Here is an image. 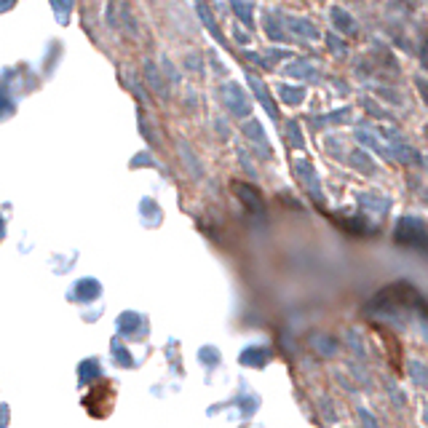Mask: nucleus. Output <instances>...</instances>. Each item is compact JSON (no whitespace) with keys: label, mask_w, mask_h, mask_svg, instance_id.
I'll return each instance as SVG.
<instances>
[{"label":"nucleus","mask_w":428,"mask_h":428,"mask_svg":"<svg viewBox=\"0 0 428 428\" xmlns=\"http://www.w3.org/2000/svg\"><path fill=\"white\" fill-rule=\"evenodd\" d=\"M150 356V319L139 311H124L115 319L110 340V364L115 370H139Z\"/></svg>","instance_id":"nucleus-1"},{"label":"nucleus","mask_w":428,"mask_h":428,"mask_svg":"<svg viewBox=\"0 0 428 428\" xmlns=\"http://www.w3.org/2000/svg\"><path fill=\"white\" fill-rule=\"evenodd\" d=\"M260 407H262L260 391H254L252 385H249V380L241 378L238 380L236 394L223 399V402L209 404V407H206V415H209V418H212V415H223L227 423H247V420H252L254 415L260 412Z\"/></svg>","instance_id":"nucleus-2"},{"label":"nucleus","mask_w":428,"mask_h":428,"mask_svg":"<svg viewBox=\"0 0 428 428\" xmlns=\"http://www.w3.org/2000/svg\"><path fill=\"white\" fill-rule=\"evenodd\" d=\"M67 302L76 305L78 316L86 322V324H94L100 322L102 313H104V295H102V284L94 276H83L78 278L76 284L67 289Z\"/></svg>","instance_id":"nucleus-3"},{"label":"nucleus","mask_w":428,"mask_h":428,"mask_svg":"<svg viewBox=\"0 0 428 428\" xmlns=\"http://www.w3.org/2000/svg\"><path fill=\"white\" fill-rule=\"evenodd\" d=\"M115 399H118V385L115 380L110 378H102L97 383H91L89 388L80 391V407L94 418V420H104L113 407H115Z\"/></svg>","instance_id":"nucleus-4"},{"label":"nucleus","mask_w":428,"mask_h":428,"mask_svg":"<svg viewBox=\"0 0 428 428\" xmlns=\"http://www.w3.org/2000/svg\"><path fill=\"white\" fill-rule=\"evenodd\" d=\"M220 97H223V104H225V110L233 115V118H249V113H252V104H249V97H247V91L236 83V80H227L223 83V89H220Z\"/></svg>","instance_id":"nucleus-5"},{"label":"nucleus","mask_w":428,"mask_h":428,"mask_svg":"<svg viewBox=\"0 0 428 428\" xmlns=\"http://www.w3.org/2000/svg\"><path fill=\"white\" fill-rule=\"evenodd\" d=\"M271 361H273V346L268 340L252 343V346L241 348V353H238V364L247 367V370H265Z\"/></svg>","instance_id":"nucleus-6"},{"label":"nucleus","mask_w":428,"mask_h":428,"mask_svg":"<svg viewBox=\"0 0 428 428\" xmlns=\"http://www.w3.org/2000/svg\"><path fill=\"white\" fill-rule=\"evenodd\" d=\"M196 359H199V367L203 370L206 385H212V380L217 378V375H223V370H225V364H223V353H220L217 346H201Z\"/></svg>","instance_id":"nucleus-7"},{"label":"nucleus","mask_w":428,"mask_h":428,"mask_svg":"<svg viewBox=\"0 0 428 428\" xmlns=\"http://www.w3.org/2000/svg\"><path fill=\"white\" fill-rule=\"evenodd\" d=\"M102 378H107V370H104L102 356H89V359H83L78 364V391L89 388L91 383H97Z\"/></svg>","instance_id":"nucleus-8"},{"label":"nucleus","mask_w":428,"mask_h":428,"mask_svg":"<svg viewBox=\"0 0 428 428\" xmlns=\"http://www.w3.org/2000/svg\"><path fill=\"white\" fill-rule=\"evenodd\" d=\"M262 27H265V35L271 41H276V43H292L295 41V35L284 25V14L281 11H265L262 14Z\"/></svg>","instance_id":"nucleus-9"},{"label":"nucleus","mask_w":428,"mask_h":428,"mask_svg":"<svg viewBox=\"0 0 428 428\" xmlns=\"http://www.w3.org/2000/svg\"><path fill=\"white\" fill-rule=\"evenodd\" d=\"M284 25L286 30L295 35V41H319L322 38V32H319V27L313 25V22H308V19H302V16H289V14H284Z\"/></svg>","instance_id":"nucleus-10"},{"label":"nucleus","mask_w":428,"mask_h":428,"mask_svg":"<svg viewBox=\"0 0 428 428\" xmlns=\"http://www.w3.org/2000/svg\"><path fill=\"white\" fill-rule=\"evenodd\" d=\"M247 83H249V89L254 91V97L260 100V104L265 107V113H268V115H271V118L276 121V118H278V110H276V102H273V97H271V91H268V86H265V83H262L260 78L254 76L252 70H247Z\"/></svg>","instance_id":"nucleus-11"},{"label":"nucleus","mask_w":428,"mask_h":428,"mask_svg":"<svg viewBox=\"0 0 428 428\" xmlns=\"http://www.w3.org/2000/svg\"><path fill=\"white\" fill-rule=\"evenodd\" d=\"M329 19H332V25H335L337 32H343V35H348V38H353V35L359 32V22L353 19L346 8H340V5H335V8L329 11Z\"/></svg>","instance_id":"nucleus-12"},{"label":"nucleus","mask_w":428,"mask_h":428,"mask_svg":"<svg viewBox=\"0 0 428 428\" xmlns=\"http://www.w3.org/2000/svg\"><path fill=\"white\" fill-rule=\"evenodd\" d=\"M284 73L292 78H300V80H313L316 78V67L308 62V59H289Z\"/></svg>","instance_id":"nucleus-13"},{"label":"nucleus","mask_w":428,"mask_h":428,"mask_svg":"<svg viewBox=\"0 0 428 428\" xmlns=\"http://www.w3.org/2000/svg\"><path fill=\"white\" fill-rule=\"evenodd\" d=\"M276 91H278V97L286 102L289 107H297V104H302L305 97H308V94H305V86H297V83H295V86H292V83H278Z\"/></svg>","instance_id":"nucleus-14"},{"label":"nucleus","mask_w":428,"mask_h":428,"mask_svg":"<svg viewBox=\"0 0 428 428\" xmlns=\"http://www.w3.org/2000/svg\"><path fill=\"white\" fill-rule=\"evenodd\" d=\"M145 78H148V83H150V89L161 97V100H166L169 97V86H166V80L161 78V70L153 65V62H145Z\"/></svg>","instance_id":"nucleus-15"},{"label":"nucleus","mask_w":428,"mask_h":428,"mask_svg":"<svg viewBox=\"0 0 428 428\" xmlns=\"http://www.w3.org/2000/svg\"><path fill=\"white\" fill-rule=\"evenodd\" d=\"M199 16H201L203 27H206V32L220 43V46H225V35L220 32V27H217V22H214V16L209 14V8H206V3L203 0H199Z\"/></svg>","instance_id":"nucleus-16"},{"label":"nucleus","mask_w":428,"mask_h":428,"mask_svg":"<svg viewBox=\"0 0 428 428\" xmlns=\"http://www.w3.org/2000/svg\"><path fill=\"white\" fill-rule=\"evenodd\" d=\"M244 134H247V139H249V142H257V145L262 148V153H271V142L265 139L262 126H260L257 121H247V124H244Z\"/></svg>","instance_id":"nucleus-17"},{"label":"nucleus","mask_w":428,"mask_h":428,"mask_svg":"<svg viewBox=\"0 0 428 428\" xmlns=\"http://www.w3.org/2000/svg\"><path fill=\"white\" fill-rule=\"evenodd\" d=\"M230 8H233V14L244 22V27L254 30V8L247 3V0H230Z\"/></svg>","instance_id":"nucleus-18"},{"label":"nucleus","mask_w":428,"mask_h":428,"mask_svg":"<svg viewBox=\"0 0 428 428\" xmlns=\"http://www.w3.org/2000/svg\"><path fill=\"white\" fill-rule=\"evenodd\" d=\"M233 190L241 196V201L247 203V206H252V209H262L260 193H257V190H252L249 185H244V182H233Z\"/></svg>","instance_id":"nucleus-19"},{"label":"nucleus","mask_w":428,"mask_h":428,"mask_svg":"<svg viewBox=\"0 0 428 428\" xmlns=\"http://www.w3.org/2000/svg\"><path fill=\"white\" fill-rule=\"evenodd\" d=\"M51 8H54V16L56 22L65 27L70 25V14H73V0H51Z\"/></svg>","instance_id":"nucleus-20"},{"label":"nucleus","mask_w":428,"mask_h":428,"mask_svg":"<svg viewBox=\"0 0 428 428\" xmlns=\"http://www.w3.org/2000/svg\"><path fill=\"white\" fill-rule=\"evenodd\" d=\"M351 121V107H343V110H335L329 115H322V118H313L316 126H324V124H346Z\"/></svg>","instance_id":"nucleus-21"},{"label":"nucleus","mask_w":428,"mask_h":428,"mask_svg":"<svg viewBox=\"0 0 428 428\" xmlns=\"http://www.w3.org/2000/svg\"><path fill=\"white\" fill-rule=\"evenodd\" d=\"M356 139H359V142H364V145H370V148H375V150H380V153H388V150H385V145L380 142V139L375 137V134H372V131H361V128H359Z\"/></svg>","instance_id":"nucleus-22"},{"label":"nucleus","mask_w":428,"mask_h":428,"mask_svg":"<svg viewBox=\"0 0 428 428\" xmlns=\"http://www.w3.org/2000/svg\"><path fill=\"white\" fill-rule=\"evenodd\" d=\"M324 41H327V46H329V51H332V54H337V56H346V54H348V46H346V41H340V38H337L335 32H329Z\"/></svg>","instance_id":"nucleus-23"},{"label":"nucleus","mask_w":428,"mask_h":428,"mask_svg":"<svg viewBox=\"0 0 428 428\" xmlns=\"http://www.w3.org/2000/svg\"><path fill=\"white\" fill-rule=\"evenodd\" d=\"M286 137H289V142H292L295 148H302V131L297 121H286Z\"/></svg>","instance_id":"nucleus-24"},{"label":"nucleus","mask_w":428,"mask_h":428,"mask_svg":"<svg viewBox=\"0 0 428 428\" xmlns=\"http://www.w3.org/2000/svg\"><path fill=\"white\" fill-rule=\"evenodd\" d=\"M262 56H265L268 67H271L273 62H284V59H289V54H286L284 49H265V54H262Z\"/></svg>","instance_id":"nucleus-25"},{"label":"nucleus","mask_w":428,"mask_h":428,"mask_svg":"<svg viewBox=\"0 0 428 428\" xmlns=\"http://www.w3.org/2000/svg\"><path fill=\"white\" fill-rule=\"evenodd\" d=\"M361 104H364V107H367V110H370V113H372L375 118H388V113H385V107H378V104H375V102L370 100V97H367V100L361 102Z\"/></svg>","instance_id":"nucleus-26"},{"label":"nucleus","mask_w":428,"mask_h":428,"mask_svg":"<svg viewBox=\"0 0 428 428\" xmlns=\"http://www.w3.org/2000/svg\"><path fill=\"white\" fill-rule=\"evenodd\" d=\"M353 155H356V158H353V164H356V166H359V169H361V166H364V169H367V172H372V164H370V158H367V153L356 150V153H353Z\"/></svg>","instance_id":"nucleus-27"},{"label":"nucleus","mask_w":428,"mask_h":428,"mask_svg":"<svg viewBox=\"0 0 428 428\" xmlns=\"http://www.w3.org/2000/svg\"><path fill=\"white\" fill-rule=\"evenodd\" d=\"M415 86H418V91H420L423 102L428 104V80H426V78H415Z\"/></svg>","instance_id":"nucleus-28"},{"label":"nucleus","mask_w":428,"mask_h":428,"mask_svg":"<svg viewBox=\"0 0 428 428\" xmlns=\"http://www.w3.org/2000/svg\"><path fill=\"white\" fill-rule=\"evenodd\" d=\"M420 65L428 70V41L423 43V51H420Z\"/></svg>","instance_id":"nucleus-29"},{"label":"nucleus","mask_w":428,"mask_h":428,"mask_svg":"<svg viewBox=\"0 0 428 428\" xmlns=\"http://www.w3.org/2000/svg\"><path fill=\"white\" fill-rule=\"evenodd\" d=\"M236 38H238V43H244V46L249 43V35H247V32H238V30H236Z\"/></svg>","instance_id":"nucleus-30"},{"label":"nucleus","mask_w":428,"mask_h":428,"mask_svg":"<svg viewBox=\"0 0 428 428\" xmlns=\"http://www.w3.org/2000/svg\"><path fill=\"white\" fill-rule=\"evenodd\" d=\"M0 3H3V11H11V8H14V3H16V0H0Z\"/></svg>","instance_id":"nucleus-31"},{"label":"nucleus","mask_w":428,"mask_h":428,"mask_svg":"<svg viewBox=\"0 0 428 428\" xmlns=\"http://www.w3.org/2000/svg\"><path fill=\"white\" fill-rule=\"evenodd\" d=\"M238 428H265L262 423H244V426H238Z\"/></svg>","instance_id":"nucleus-32"},{"label":"nucleus","mask_w":428,"mask_h":428,"mask_svg":"<svg viewBox=\"0 0 428 428\" xmlns=\"http://www.w3.org/2000/svg\"><path fill=\"white\" fill-rule=\"evenodd\" d=\"M426 169H428V158H426Z\"/></svg>","instance_id":"nucleus-33"},{"label":"nucleus","mask_w":428,"mask_h":428,"mask_svg":"<svg viewBox=\"0 0 428 428\" xmlns=\"http://www.w3.org/2000/svg\"><path fill=\"white\" fill-rule=\"evenodd\" d=\"M426 134H428V126H426Z\"/></svg>","instance_id":"nucleus-34"},{"label":"nucleus","mask_w":428,"mask_h":428,"mask_svg":"<svg viewBox=\"0 0 428 428\" xmlns=\"http://www.w3.org/2000/svg\"><path fill=\"white\" fill-rule=\"evenodd\" d=\"M196 3H199V0H196Z\"/></svg>","instance_id":"nucleus-35"}]
</instances>
